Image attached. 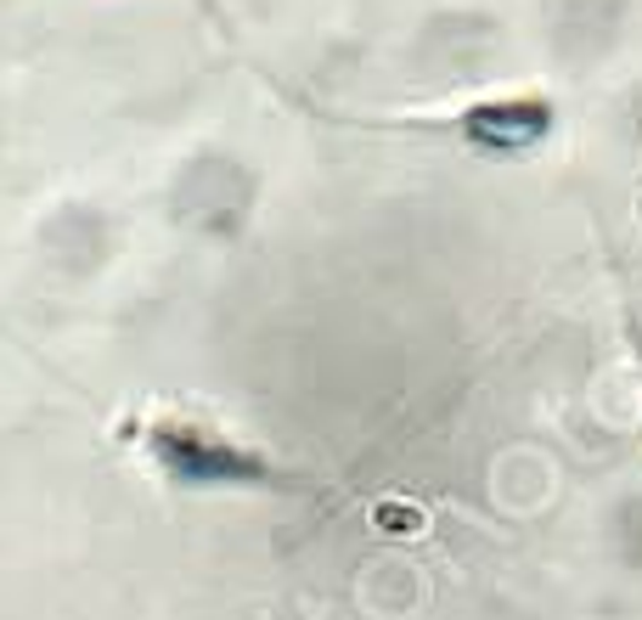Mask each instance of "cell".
<instances>
[{
    "label": "cell",
    "instance_id": "3",
    "mask_svg": "<svg viewBox=\"0 0 642 620\" xmlns=\"http://www.w3.org/2000/svg\"><path fill=\"white\" fill-rule=\"evenodd\" d=\"M636 362H642V333H636Z\"/></svg>",
    "mask_w": 642,
    "mask_h": 620
},
{
    "label": "cell",
    "instance_id": "1",
    "mask_svg": "<svg viewBox=\"0 0 642 620\" xmlns=\"http://www.w3.org/2000/svg\"><path fill=\"white\" fill-rule=\"evenodd\" d=\"M141 446L152 469L180 491H299V474H288L270 452L192 417H152L141 429Z\"/></svg>",
    "mask_w": 642,
    "mask_h": 620
},
{
    "label": "cell",
    "instance_id": "2",
    "mask_svg": "<svg viewBox=\"0 0 642 620\" xmlns=\"http://www.w3.org/2000/svg\"><path fill=\"white\" fill-rule=\"evenodd\" d=\"M553 125H559V108L546 97H485L456 114V136L491 158H518V152L541 147L553 136Z\"/></svg>",
    "mask_w": 642,
    "mask_h": 620
}]
</instances>
